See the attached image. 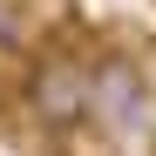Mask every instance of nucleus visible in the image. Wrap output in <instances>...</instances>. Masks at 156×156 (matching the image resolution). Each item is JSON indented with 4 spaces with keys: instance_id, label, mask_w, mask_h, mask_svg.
Segmentation results:
<instances>
[{
    "instance_id": "obj_1",
    "label": "nucleus",
    "mask_w": 156,
    "mask_h": 156,
    "mask_svg": "<svg viewBox=\"0 0 156 156\" xmlns=\"http://www.w3.org/2000/svg\"><path fill=\"white\" fill-rule=\"evenodd\" d=\"M20 109L48 136H75L82 122H95L88 115V68L68 61V55H34L27 82H20Z\"/></svg>"
},
{
    "instance_id": "obj_2",
    "label": "nucleus",
    "mask_w": 156,
    "mask_h": 156,
    "mask_svg": "<svg viewBox=\"0 0 156 156\" xmlns=\"http://www.w3.org/2000/svg\"><path fill=\"white\" fill-rule=\"evenodd\" d=\"M88 115L115 122V129H136L149 115V75H143L136 55H122V48L95 55V68H88Z\"/></svg>"
}]
</instances>
